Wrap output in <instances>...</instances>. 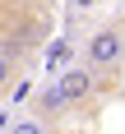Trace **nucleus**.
Returning <instances> with one entry per match:
<instances>
[{
    "mask_svg": "<svg viewBox=\"0 0 125 134\" xmlns=\"http://www.w3.org/2000/svg\"><path fill=\"white\" fill-rule=\"evenodd\" d=\"M14 74H19V55H9L5 46H0V93L14 83Z\"/></svg>",
    "mask_w": 125,
    "mask_h": 134,
    "instance_id": "obj_6",
    "label": "nucleus"
},
{
    "mask_svg": "<svg viewBox=\"0 0 125 134\" xmlns=\"http://www.w3.org/2000/svg\"><path fill=\"white\" fill-rule=\"evenodd\" d=\"M19 5H42V0H19Z\"/></svg>",
    "mask_w": 125,
    "mask_h": 134,
    "instance_id": "obj_7",
    "label": "nucleus"
},
{
    "mask_svg": "<svg viewBox=\"0 0 125 134\" xmlns=\"http://www.w3.org/2000/svg\"><path fill=\"white\" fill-rule=\"evenodd\" d=\"M37 37H42V28H19V32L5 37V51L9 55H28L32 46H37Z\"/></svg>",
    "mask_w": 125,
    "mask_h": 134,
    "instance_id": "obj_4",
    "label": "nucleus"
},
{
    "mask_svg": "<svg viewBox=\"0 0 125 134\" xmlns=\"http://www.w3.org/2000/svg\"><path fill=\"white\" fill-rule=\"evenodd\" d=\"M121 60H125V28H97L83 42V65L107 74V69H121Z\"/></svg>",
    "mask_w": 125,
    "mask_h": 134,
    "instance_id": "obj_1",
    "label": "nucleus"
},
{
    "mask_svg": "<svg viewBox=\"0 0 125 134\" xmlns=\"http://www.w3.org/2000/svg\"><path fill=\"white\" fill-rule=\"evenodd\" d=\"M56 83H60V93H65L69 111H74V107H83V102H93V97L102 93V69H93V65H74V69H65Z\"/></svg>",
    "mask_w": 125,
    "mask_h": 134,
    "instance_id": "obj_2",
    "label": "nucleus"
},
{
    "mask_svg": "<svg viewBox=\"0 0 125 134\" xmlns=\"http://www.w3.org/2000/svg\"><path fill=\"white\" fill-rule=\"evenodd\" d=\"M60 111H69L65 93H60V83H51V88H42V93L32 97V116H42V120H56Z\"/></svg>",
    "mask_w": 125,
    "mask_h": 134,
    "instance_id": "obj_3",
    "label": "nucleus"
},
{
    "mask_svg": "<svg viewBox=\"0 0 125 134\" xmlns=\"http://www.w3.org/2000/svg\"><path fill=\"white\" fill-rule=\"evenodd\" d=\"M9 134H56V130H51V120H42V116H32V111H28L23 120L9 125Z\"/></svg>",
    "mask_w": 125,
    "mask_h": 134,
    "instance_id": "obj_5",
    "label": "nucleus"
}]
</instances>
